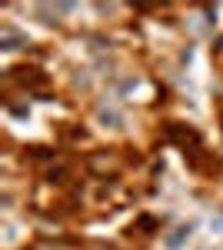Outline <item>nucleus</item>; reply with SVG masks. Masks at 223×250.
I'll list each match as a JSON object with an SVG mask.
<instances>
[{
    "label": "nucleus",
    "instance_id": "nucleus-1",
    "mask_svg": "<svg viewBox=\"0 0 223 250\" xmlns=\"http://www.w3.org/2000/svg\"><path fill=\"white\" fill-rule=\"evenodd\" d=\"M186 233H190V227H180V230H177V233H173V237H170V240H167V244H170V247H180V240H183V237H186Z\"/></svg>",
    "mask_w": 223,
    "mask_h": 250
}]
</instances>
